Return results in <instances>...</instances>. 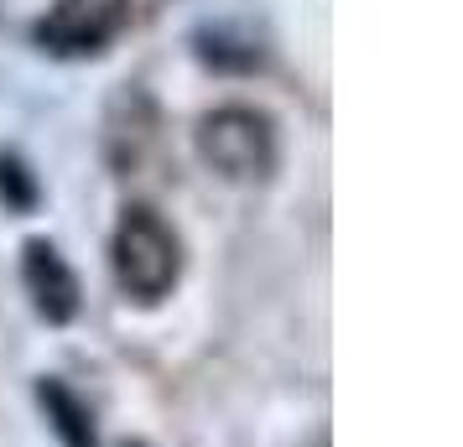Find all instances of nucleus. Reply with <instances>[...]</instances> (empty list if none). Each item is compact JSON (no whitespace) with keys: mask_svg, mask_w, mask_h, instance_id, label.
<instances>
[{"mask_svg":"<svg viewBox=\"0 0 463 447\" xmlns=\"http://www.w3.org/2000/svg\"><path fill=\"white\" fill-rule=\"evenodd\" d=\"M0 198H11L16 209H32V198H37V188H32V177L16 156H0Z\"/></svg>","mask_w":463,"mask_h":447,"instance_id":"nucleus-6","label":"nucleus"},{"mask_svg":"<svg viewBox=\"0 0 463 447\" xmlns=\"http://www.w3.org/2000/svg\"><path fill=\"white\" fill-rule=\"evenodd\" d=\"M22 286H26V297L37 302V312H43L47 322H68L79 312V276H73V265L58 256V245H47V239H26Z\"/></svg>","mask_w":463,"mask_h":447,"instance_id":"nucleus-4","label":"nucleus"},{"mask_svg":"<svg viewBox=\"0 0 463 447\" xmlns=\"http://www.w3.org/2000/svg\"><path fill=\"white\" fill-rule=\"evenodd\" d=\"M43 401L58 411V432L68 437V447H94V437H89V426H84V411H79V401L68 396V390H58V385H47L43 390Z\"/></svg>","mask_w":463,"mask_h":447,"instance_id":"nucleus-5","label":"nucleus"},{"mask_svg":"<svg viewBox=\"0 0 463 447\" xmlns=\"http://www.w3.org/2000/svg\"><path fill=\"white\" fill-rule=\"evenodd\" d=\"M130 5L136 0H52L32 22V47L47 58H63V63L99 58L130 26Z\"/></svg>","mask_w":463,"mask_h":447,"instance_id":"nucleus-3","label":"nucleus"},{"mask_svg":"<svg viewBox=\"0 0 463 447\" xmlns=\"http://www.w3.org/2000/svg\"><path fill=\"white\" fill-rule=\"evenodd\" d=\"M109 265H115V281L120 292L136 302H162L183 276V245H177V229L146 203H130L115 224V239H109Z\"/></svg>","mask_w":463,"mask_h":447,"instance_id":"nucleus-1","label":"nucleus"},{"mask_svg":"<svg viewBox=\"0 0 463 447\" xmlns=\"http://www.w3.org/2000/svg\"><path fill=\"white\" fill-rule=\"evenodd\" d=\"M198 156L230 182H260L276 172V126L255 105H219L198 120Z\"/></svg>","mask_w":463,"mask_h":447,"instance_id":"nucleus-2","label":"nucleus"}]
</instances>
